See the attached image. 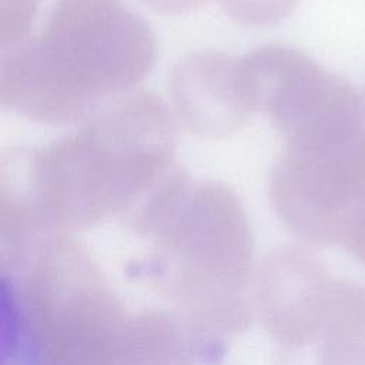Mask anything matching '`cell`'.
Segmentation results:
<instances>
[{
  "label": "cell",
  "mask_w": 365,
  "mask_h": 365,
  "mask_svg": "<svg viewBox=\"0 0 365 365\" xmlns=\"http://www.w3.org/2000/svg\"><path fill=\"white\" fill-rule=\"evenodd\" d=\"M0 365H40L30 322L11 287L0 278Z\"/></svg>",
  "instance_id": "9c48e42d"
},
{
  "label": "cell",
  "mask_w": 365,
  "mask_h": 365,
  "mask_svg": "<svg viewBox=\"0 0 365 365\" xmlns=\"http://www.w3.org/2000/svg\"><path fill=\"white\" fill-rule=\"evenodd\" d=\"M40 0H0V110L11 107L21 54Z\"/></svg>",
  "instance_id": "ba28073f"
},
{
  "label": "cell",
  "mask_w": 365,
  "mask_h": 365,
  "mask_svg": "<svg viewBox=\"0 0 365 365\" xmlns=\"http://www.w3.org/2000/svg\"><path fill=\"white\" fill-rule=\"evenodd\" d=\"M364 108L355 90L281 134L269 198L282 224L305 242H344L365 194Z\"/></svg>",
  "instance_id": "277c9868"
},
{
  "label": "cell",
  "mask_w": 365,
  "mask_h": 365,
  "mask_svg": "<svg viewBox=\"0 0 365 365\" xmlns=\"http://www.w3.org/2000/svg\"><path fill=\"white\" fill-rule=\"evenodd\" d=\"M344 244L365 265V194L354 212Z\"/></svg>",
  "instance_id": "8fae6325"
},
{
  "label": "cell",
  "mask_w": 365,
  "mask_h": 365,
  "mask_svg": "<svg viewBox=\"0 0 365 365\" xmlns=\"http://www.w3.org/2000/svg\"><path fill=\"white\" fill-rule=\"evenodd\" d=\"M338 287L309 251L292 245L272 250L258 271L255 304L277 348L297 346L314 338L332 312Z\"/></svg>",
  "instance_id": "5b68a950"
},
{
  "label": "cell",
  "mask_w": 365,
  "mask_h": 365,
  "mask_svg": "<svg viewBox=\"0 0 365 365\" xmlns=\"http://www.w3.org/2000/svg\"><path fill=\"white\" fill-rule=\"evenodd\" d=\"M274 365H362L356 288L339 284L335 305L321 331L301 345L277 348Z\"/></svg>",
  "instance_id": "52a82bcc"
},
{
  "label": "cell",
  "mask_w": 365,
  "mask_h": 365,
  "mask_svg": "<svg viewBox=\"0 0 365 365\" xmlns=\"http://www.w3.org/2000/svg\"><path fill=\"white\" fill-rule=\"evenodd\" d=\"M175 124L154 93H125L74 135L47 144L67 217L131 208L175 165Z\"/></svg>",
  "instance_id": "3957f363"
},
{
  "label": "cell",
  "mask_w": 365,
  "mask_h": 365,
  "mask_svg": "<svg viewBox=\"0 0 365 365\" xmlns=\"http://www.w3.org/2000/svg\"><path fill=\"white\" fill-rule=\"evenodd\" d=\"M150 26L123 0H57L24 48L11 107L47 124L96 114L150 73Z\"/></svg>",
  "instance_id": "6da1fadb"
},
{
  "label": "cell",
  "mask_w": 365,
  "mask_h": 365,
  "mask_svg": "<svg viewBox=\"0 0 365 365\" xmlns=\"http://www.w3.org/2000/svg\"><path fill=\"white\" fill-rule=\"evenodd\" d=\"M170 94L182 125L204 140L231 135L252 113L240 61L222 51L200 50L180 60L170 74Z\"/></svg>",
  "instance_id": "8992f818"
},
{
  "label": "cell",
  "mask_w": 365,
  "mask_h": 365,
  "mask_svg": "<svg viewBox=\"0 0 365 365\" xmlns=\"http://www.w3.org/2000/svg\"><path fill=\"white\" fill-rule=\"evenodd\" d=\"M225 14L248 27H271L285 20L299 0H217Z\"/></svg>",
  "instance_id": "30bf717a"
},
{
  "label": "cell",
  "mask_w": 365,
  "mask_h": 365,
  "mask_svg": "<svg viewBox=\"0 0 365 365\" xmlns=\"http://www.w3.org/2000/svg\"><path fill=\"white\" fill-rule=\"evenodd\" d=\"M356 311L361 325V334L365 338V288H356Z\"/></svg>",
  "instance_id": "4fadbf2b"
},
{
  "label": "cell",
  "mask_w": 365,
  "mask_h": 365,
  "mask_svg": "<svg viewBox=\"0 0 365 365\" xmlns=\"http://www.w3.org/2000/svg\"><path fill=\"white\" fill-rule=\"evenodd\" d=\"M151 232L161 244L164 287L180 302L184 324L215 338L245 331L252 317L241 289L254 241L235 191L218 181L191 178Z\"/></svg>",
  "instance_id": "7a4b0ae2"
},
{
  "label": "cell",
  "mask_w": 365,
  "mask_h": 365,
  "mask_svg": "<svg viewBox=\"0 0 365 365\" xmlns=\"http://www.w3.org/2000/svg\"><path fill=\"white\" fill-rule=\"evenodd\" d=\"M148 9L164 14H184L201 9L208 0H138Z\"/></svg>",
  "instance_id": "7c38bea8"
}]
</instances>
